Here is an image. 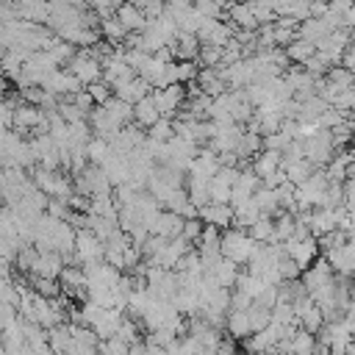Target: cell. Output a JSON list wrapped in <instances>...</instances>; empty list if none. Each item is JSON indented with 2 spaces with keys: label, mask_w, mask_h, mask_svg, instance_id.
I'll use <instances>...</instances> for the list:
<instances>
[{
  "label": "cell",
  "mask_w": 355,
  "mask_h": 355,
  "mask_svg": "<svg viewBox=\"0 0 355 355\" xmlns=\"http://www.w3.org/2000/svg\"><path fill=\"white\" fill-rule=\"evenodd\" d=\"M255 247H258V241H255L247 230H241V227H227V230H222V255L230 258V261H236L239 266H241V263H250Z\"/></svg>",
  "instance_id": "6da1fadb"
},
{
  "label": "cell",
  "mask_w": 355,
  "mask_h": 355,
  "mask_svg": "<svg viewBox=\"0 0 355 355\" xmlns=\"http://www.w3.org/2000/svg\"><path fill=\"white\" fill-rule=\"evenodd\" d=\"M67 69L83 83V86H89V83H94V80H103V61L100 58H94L86 47H80L78 50V55L67 64Z\"/></svg>",
  "instance_id": "7a4b0ae2"
},
{
  "label": "cell",
  "mask_w": 355,
  "mask_h": 355,
  "mask_svg": "<svg viewBox=\"0 0 355 355\" xmlns=\"http://www.w3.org/2000/svg\"><path fill=\"white\" fill-rule=\"evenodd\" d=\"M153 100L161 111V116H178V111L186 103V83H169L164 89H153Z\"/></svg>",
  "instance_id": "3957f363"
},
{
  "label": "cell",
  "mask_w": 355,
  "mask_h": 355,
  "mask_svg": "<svg viewBox=\"0 0 355 355\" xmlns=\"http://www.w3.org/2000/svg\"><path fill=\"white\" fill-rule=\"evenodd\" d=\"M333 155H336V144H333V136H330L327 128H322L316 136L305 139V158H311L313 166H322L324 169L333 161Z\"/></svg>",
  "instance_id": "277c9868"
},
{
  "label": "cell",
  "mask_w": 355,
  "mask_h": 355,
  "mask_svg": "<svg viewBox=\"0 0 355 355\" xmlns=\"http://www.w3.org/2000/svg\"><path fill=\"white\" fill-rule=\"evenodd\" d=\"M280 244H283L286 255H291V258L300 263V269H308L311 263H316V261H319V252H322L316 236H308V239H302V241H297V239L291 236L288 241H280Z\"/></svg>",
  "instance_id": "5b68a950"
},
{
  "label": "cell",
  "mask_w": 355,
  "mask_h": 355,
  "mask_svg": "<svg viewBox=\"0 0 355 355\" xmlns=\"http://www.w3.org/2000/svg\"><path fill=\"white\" fill-rule=\"evenodd\" d=\"M236 25L233 22H222V19H202V25H200V31H197V36H200V42L202 44H219V47H225L233 36H236Z\"/></svg>",
  "instance_id": "8992f818"
},
{
  "label": "cell",
  "mask_w": 355,
  "mask_h": 355,
  "mask_svg": "<svg viewBox=\"0 0 355 355\" xmlns=\"http://www.w3.org/2000/svg\"><path fill=\"white\" fill-rule=\"evenodd\" d=\"M89 125H92V130H94V136H100V139H114L125 125L105 108V105H94V111L89 114Z\"/></svg>",
  "instance_id": "52a82bcc"
},
{
  "label": "cell",
  "mask_w": 355,
  "mask_h": 355,
  "mask_svg": "<svg viewBox=\"0 0 355 355\" xmlns=\"http://www.w3.org/2000/svg\"><path fill=\"white\" fill-rule=\"evenodd\" d=\"M294 311H297L300 327H305V330H311V333H319V330L327 324V319H324L322 308L313 302V297H302V300H297V302H294Z\"/></svg>",
  "instance_id": "ba28073f"
},
{
  "label": "cell",
  "mask_w": 355,
  "mask_h": 355,
  "mask_svg": "<svg viewBox=\"0 0 355 355\" xmlns=\"http://www.w3.org/2000/svg\"><path fill=\"white\" fill-rule=\"evenodd\" d=\"M200 219L205 225H216V227L227 230V227L236 225V211H233L230 202H208V205L200 208Z\"/></svg>",
  "instance_id": "9c48e42d"
},
{
  "label": "cell",
  "mask_w": 355,
  "mask_h": 355,
  "mask_svg": "<svg viewBox=\"0 0 355 355\" xmlns=\"http://www.w3.org/2000/svg\"><path fill=\"white\" fill-rule=\"evenodd\" d=\"M183 225H186V216H180V214L164 208V211L150 222V233H158V236H166V239H178V236H183Z\"/></svg>",
  "instance_id": "30bf717a"
},
{
  "label": "cell",
  "mask_w": 355,
  "mask_h": 355,
  "mask_svg": "<svg viewBox=\"0 0 355 355\" xmlns=\"http://www.w3.org/2000/svg\"><path fill=\"white\" fill-rule=\"evenodd\" d=\"M125 316H128V313H125L122 308H100L97 319L92 322V327H94V333L100 336V341L116 336V330H119V324H122Z\"/></svg>",
  "instance_id": "8fae6325"
},
{
  "label": "cell",
  "mask_w": 355,
  "mask_h": 355,
  "mask_svg": "<svg viewBox=\"0 0 355 355\" xmlns=\"http://www.w3.org/2000/svg\"><path fill=\"white\" fill-rule=\"evenodd\" d=\"M205 275H211L219 286H225V288H233L236 286V280H239V263L236 261H230V258H225V255H219L211 266H205Z\"/></svg>",
  "instance_id": "7c38bea8"
},
{
  "label": "cell",
  "mask_w": 355,
  "mask_h": 355,
  "mask_svg": "<svg viewBox=\"0 0 355 355\" xmlns=\"http://www.w3.org/2000/svg\"><path fill=\"white\" fill-rule=\"evenodd\" d=\"M64 266H67V261H64V255H61L58 250H44V252H39V261H36L33 272H28V275H42V277H61Z\"/></svg>",
  "instance_id": "4fadbf2b"
},
{
  "label": "cell",
  "mask_w": 355,
  "mask_h": 355,
  "mask_svg": "<svg viewBox=\"0 0 355 355\" xmlns=\"http://www.w3.org/2000/svg\"><path fill=\"white\" fill-rule=\"evenodd\" d=\"M116 19L125 25V31L128 33H133V31H144L147 28V14L139 8V6H133L130 0H122V6L116 8Z\"/></svg>",
  "instance_id": "5bb4252c"
},
{
  "label": "cell",
  "mask_w": 355,
  "mask_h": 355,
  "mask_svg": "<svg viewBox=\"0 0 355 355\" xmlns=\"http://www.w3.org/2000/svg\"><path fill=\"white\" fill-rule=\"evenodd\" d=\"M227 22H233L236 28H244V31H258L261 28V22L255 19V14H252V8H250L247 0H236L227 8Z\"/></svg>",
  "instance_id": "9a60e30c"
},
{
  "label": "cell",
  "mask_w": 355,
  "mask_h": 355,
  "mask_svg": "<svg viewBox=\"0 0 355 355\" xmlns=\"http://www.w3.org/2000/svg\"><path fill=\"white\" fill-rule=\"evenodd\" d=\"M250 166H252L255 175L263 180V178H269L272 172L283 169V153H277V150H261V153L250 161Z\"/></svg>",
  "instance_id": "2e32d148"
},
{
  "label": "cell",
  "mask_w": 355,
  "mask_h": 355,
  "mask_svg": "<svg viewBox=\"0 0 355 355\" xmlns=\"http://www.w3.org/2000/svg\"><path fill=\"white\" fill-rule=\"evenodd\" d=\"M169 47L175 50V58H178V61H197L202 42H200L197 33H180Z\"/></svg>",
  "instance_id": "e0dca14e"
},
{
  "label": "cell",
  "mask_w": 355,
  "mask_h": 355,
  "mask_svg": "<svg viewBox=\"0 0 355 355\" xmlns=\"http://www.w3.org/2000/svg\"><path fill=\"white\" fill-rule=\"evenodd\" d=\"M225 330H227V336H233L236 341H241V338H247V336L255 333V330H252V322H250V313H247V311H236V308L227 311Z\"/></svg>",
  "instance_id": "ac0fdd59"
},
{
  "label": "cell",
  "mask_w": 355,
  "mask_h": 355,
  "mask_svg": "<svg viewBox=\"0 0 355 355\" xmlns=\"http://www.w3.org/2000/svg\"><path fill=\"white\" fill-rule=\"evenodd\" d=\"M338 227V216H336V208H313L311 211V233L319 239L330 230Z\"/></svg>",
  "instance_id": "d6986e66"
},
{
  "label": "cell",
  "mask_w": 355,
  "mask_h": 355,
  "mask_svg": "<svg viewBox=\"0 0 355 355\" xmlns=\"http://www.w3.org/2000/svg\"><path fill=\"white\" fill-rule=\"evenodd\" d=\"M330 31H336V28H330V22L322 17V19H316V17H308V19H302L300 22V28H297V36L300 39H308V42H319V39H324Z\"/></svg>",
  "instance_id": "ffe728a7"
},
{
  "label": "cell",
  "mask_w": 355,
  "mask_h": 355,
  "mask_svg": "<svg viewBox=\"0 0 355 355\" xmlns=\"http://www.w3.org/2000/svg\"><path fill=\"white\" fill-rule=\"evenodd\" d=\"M161 119V111H158V105H155V100H153V94H147L144 100H139L136 103V125H141L144 130H150L155 122Z\"/></svg>",
  "instance_id": "44dd1931"
},
{
  "label": "cell",
  "mask_w": 355,
  "mask_h": 355,
  "mask_svg": "<svg viewBox=\"0 0 355 355\" xmlns=\"http://www.w3.org/2000/svg\"><path fill=\"white\" fill-rule=\"evenodd\" d=\"M233 211H236V225L233 227H241V230H250L263 214H261V208H258V202L250 197L247 202H239V205H233Z\"/></svg>",
  "instance_id": "7402d4cb"
},
{
  "label": "cell",
  "mask_w": 355,
  "mask_h": 355,
  "mask_svg": "<svg viewBox=\"0 0 355 355\" xmlns=\"http://www.w3.org/2000/svg\"><path fill=\"white\" fill-rule=\"evenodd\" d=\"M327 105H330V103H327V100H322L319 94H313V97L302 100V103H300L297 122H319V116L324 114V108H327Z\"/></svg>",
  "instance_id": "603a6c76"
},
{
  "label": "cell",
  "mask_w": 355,
  "mask_h": 355,
  "mask_svg": "<svg viewBox=\"0 0 355 355\" xmlns=\"http://www.w3.org/2000/svg\"><path fill=\"white\" fill-rule=\"evenodd\" d=\"M283 169H286V175H288V180L291 183H305L319 166H313V161L311 158H297V161H288V164H283Z\"/></svg>",
  "instance_id": "cb8c5ba5"
},
{
  "label": "cell",
  "mask_w": 355,
  "mask_h": 355,
  "mask_svg": "<svg viewBox=\"0 0 355 355\" xmlns=\"http://www.w3.org/2000/svg\"><path fill=\"white\" fill-rule=\"evenodd\" d=\"M252 200L258 202L261 214H266V216H277V214L283 211V208H280V200H277V191L269 189V186H261V189L252 194Z\"/></svg>",
  "instance_id": "d4e9b609"
},
{
  "label": "cell",
  "mask_w": 355,
  "mask_h": 355,
  "mask_svg": "<svg viewBox=\"0 0 355 355\" xmlns=\"http://www.w3.org/2000/svg\"><path fill=\"white\" fill-rule=\"evenodd\" d=\"M28 283H31V288L36 291V294H42V297H61L64 294V288H61V280L58 277H42V275H28Z\"/></svg>",
  "instance_id": "484cf974"
},
{
  "label": "cell",
  "mask_w": 355,
  "mask_h": 355,
  "mask_svg": "<svg viewBox=\"0 0 355 355\" xmlns=\"http://www.w3.org/2000/svg\"><path fill=\"white\" fill-rule=\"evenodd\" d=\"M286 53H288L291 64H308V61L316 55V44L308 42V39H300V36H297V39L286 47Z\"/></svg>",
  "instance_id": "4316f807"
},
{
  "label": "cell",
  "mask_w": 355,
  "mask_h": 355,
  "mask_svg": "<svg viewBox=\"0 0 355 355\" xmlns=\"http://www.w3.org/2000/svg\"><path fill=\"white\" fill-rule=\"evenodd\" d=\"M247 233H250L258 244H275V241H277V239H275V216H266V214H263Z\"/></svg>",
  "instance_id": "83f0119b"
},
{
  "label": "cell",
  "mask_w": 355,
  "mask_h": 355,
  "mask_svg": "<svg viewBox=\"0 0 355 355\" xmlns=\"http://www.w3.org/2000/svg\"><path fill=\"white\" fill-rule=\"evenodd\" d=\"M316 344H319L316 333H311V330L300 327V330L294 333V338H291V355H313Z\"/></svg>",
  "instance_id": "f1b7e54d"
},
{
  "label": "cell",
  "mask_w": 355,
  "mask_h": 355,
  "mask_svg": "<svg viewBox=\"0 0 355 355\" xmlns=\"http://www.w3.org/2000/svg\"><path fill=\"white\" fill-rule=\"evenodd\" d=\"M294 230H297V216L291 211H280L275 216V239L277 241H288L294 236Z\"/></svg>",
  "instance_id": "f546056e"
},
{
  "label": "cell",
  "mask_w": 355,
  "mask_h": 355,
  "mask_svg": "<svg viewBox=\"0 0 355 355\" xmlns=\"http://www.w3.org/2000/svg\"><path fill=\"white\" fill-rule=\"evenodd\" d=\"M100 33H103V39H108L111 44H122V42H125V36H128L125 25H122L116 17L103 19V22H100Z\"/></svg>",
  "instance_id": "4dcf8cb0"
},
{
  "label": "cell",
  "mask_w": 355,
  "mask_h": 355,
  "mask_svg": "<svg viewBox=\"0 0 355 355\" xmlns=\"http://www.w3.org/2000/svg\"><path fill=\"white\" fill-rule=\"evenodd\" d=\"M247 313H250V322H252V330L258 333V330H266L269 324H272V308H266V305H261V302H252L250 308H247Z\"/></svg>",
  "instance_id": "1f68e13d"
},
{
  "label": "cell",
  "mask_w": 355,
  "mask_h": 355,
  "mask_svg": "<svg viewBox=\"0 0 355 355\" xmlns=\"http://www.w3.org/2000/svg\"><path fill=\"white\" fill-rule=\"evenodd\" d=\"M75 47H78V44H72V42H64V39L58 36V42L50 47V55L55 58V64H58V67H67V64H69V61L78 55V50H75Z\"/></svg>",
  "instance_id": "d6a6232c"
},
{
  "label": "cell",
  "mask_w": 355,
  "mask_h": 355,
  "mask_svg": "<svg viewBox=\"0 0 355 355\" xmlns=\"http://www.w3.org/2000/svg\"><path fill=\"white\" fill-rule=\"evenodd\" d=\"M150 139H158V141H172L178 133H175V119L172 116H161L150 130H147Z\"/></svg>",
  "instance_id": "836d02e7"
},
{
  "label": "cell",
  "mask_w": 355,
  "mask_h": 355,
  "mask_svg": "<svg viewBox=\"0 0 355 355\" xmlns=\"http://www.w3.org/2000/svg\"><path fill=\"white\" fill-rule=\"evenodd\" d=\"M230 197H233V183L214 175L211 178V202H230Z\"/></svg>",
  "instance_id": "e575fe53"
},
{
  "label": "cell",
  "mask_w": 355,
  "mask_h": 355,
  "mask_svg": "<svg viewBox=\"0 0 355 355\" xmlns=\"http://www.w3.org/2000/svg\"><path fill=\"white\" fill-rule=\"evenodd\" d=\"M222 55H225V47H219V44H202L200 47V55H197V64L200 67H216V64H222Z\"/></svg>",
  "instance_id": "d590c367"
},
{
  "label": "cell",
  "mask_w": 355,
  "mask_h": 355,
  "mask_svg": "<svg viewBox=\"0 0 355 355\" xmlns=\"http://www.w3.org/2000/svg\"><path fill=\"white\" fill-rule=\"evenodd\" d=\"M100 355H130V344L122 341L119 336H111V338H103L100 347H97Z\"/></svg>",
  "instance_id": "8d00e7d4"
},
{
  "label": "cell",
  "mask_w": 355,
  "mask_h": 355,
  "mask_svg": "<svg viewBox=\"0 0 355 355\" xmlns=\"http://www.w3.org/2000/svg\"><path fill=\"white\" fill-rule=\"evenodd\" d=\"M108 153H111V141H108V139L94 136V139L89 141V161H92V164H103V161L108 158Z\"/></svg>",
  "instance_id": "74e56055"
},
{
  "label": "cell",
  "mask_w": 355,
  "mask_h": 355,
  "mask_svg": "<svg viewBox=\"0 0 355 355\" xmlns=\"http://www.w3.org/2000/svg\"><path fill=\"white\" fill-rule=\"evenodd\" d=\"M247 3H250L252 14H255V19H258L261 25H266V22H275V19H277V14H275V8H272V3H269V0H247Z\"/></svg>",
  "instance_id": "f35d334b"
},
{
  "label": "cell",
  "mask_w": 355,
  "mask_h": 355,
  "mask_svg": "<svg viewBox=\"0 0 355 355\" xmlns=\"http://www.w3.org/2000/svg\"><path fill=\"white\" fill-rule=\"evenodd\" d=\"M86 89H89V94L94 97L97 105H105V103L114 97V86H111L108 80H94V83H89Z\"/></svg>",
  "instance_id": "ab89813d"
},
{
  "label": "cell",
  "mask_w": 355,
  "mask_h": 355,
  "mask_svg": "<svg viewBox=\"0 0 355 355\" xmlns=\"http://www.w3.org/2000/svg\"><path fill=\"white\" fill-rule=\"evenodd\" d=\"M294 139L280 128L277 133H269V136H263V150H277V153H283L288 144H291Z\"/></svg>",
  "instance_id": "60d3db41"
},
{
  "label": "cell",
  "mask_w": 355,
  "mask_h": 355,
  "mask_svg": "<svg viewBox=\"0 0 355 355\" xmlns=\"http://www.w3.org/2000/svg\"><path fill=\"white\" fill-rule=\"evenodd\" d=\"M47 214L55 216V219H67V222H69V216H72V205H69V200L50 197V202H47Z\"/></svg>",
  "instance_id": "b9f144b4"
},
{
  "label": "cell",
  "mask_w": 355,
  "mask_h": 355,
  "mask_svg": "<svg viewBox=\"0 0 355 355\" xmlns=\"http://www.w3.org/2000/svg\"><path fill=\"white\" fill-rule=\"evenodd\" d=\"M194 8L205 17V19H222L225 8L216 3V0H194Z\"/></svg>",
  "instance_id": "7bdbcfd3"
},
{
  "label": "cell",
  "mask_w": 355,
  "mask_h": 355,
  "mask_svg": "<svg viewBox=\"0 0 355 355\" xmlns=\"http://www.w3.org/2000/svg\"><path fill=\"white\" fill-rule=\"evenodd\" d=\"M202 227H205V222H202L200 216L186 219V225H183V239H189L191 244H197V241H200V236H202Z\"/></svg>",
  "instance_id": "ee69618b"
},
{
  "label": "cell",
  "mask_w": 355,
  "mask_h": 355,
  "mask_svg": "<svg viewBox=\"0 0 355 355\" xmlns=\"http://www.w3.org/2000/svg\"><path fill=\"white\" fill-rule=\"evenodd\" d=\"M72 103H75L83 114H92V111H94V105H97V103H94V97L89 94V89H80L78 94H72Z\"/></svg>",
  "instance_id": "f6af8a7d"
},
{
  "label": "cell",
  "mask_w": 355,
  "mask_h": 355,
  "mask_svg": "<svg viewBox=\"0 0 355 355\" xmlns=\"http://www.w3.org/2000/svg\"><path fill=\"white\" fill-rule=\"evenodd\" d=\"M302 67H305V69H308L311 75H316V78L327 75V69H330V64H327V61H324V58H322L319 53H316V55H313V58H311L308 64H302Z\"/></svg>",
  "instance_id": "bcb514c9"
},
{
  "label": "cell",
  "mask_w": 355,
  "mask_h": 355,
  "mask_svg": "<svg viewBox=\"0 0 355 355\" xmlns=\"http://www.w3.org/2000/svg\"><path fill=\"white\" fill-rule=\"evenodd\" d=\"M288 17H294V19H300V22L308 19V17H311V0H294Z\"/></svg>",
  "instance_id": "7dc6e473"
},
{
  "label": "cell",
  "mask_w": 355,
  "mask_h": 355,
  "mask_svg": "<svg viewBox=\"0 0 355 355\" xmlns=\"http://www.w3.org/2000/svg\"><path fill=\"white\" fill-rule=\"evenodd\" d=\"M255 302H261V305H266V308H275V305H277V286L266 283V288L258 294V300H255Z\"/></svg>",
  "instance_id": "c3c4849f"
},
{
  "label": "cell",
  "mask_w": 355,
  "mask_h": 355,
  "mask_svg": "<svg viewBox=\"0 0 355 355\" xmlns=\"http://www.w3.org/2000/svg\"><path fill=\"white\" fill-rule=\"evenodd\" d=\"M252 302H255V300H252L247 291H239V288H233V305H230V308H236V311H247Z\"/></svg>",
  "instance_id": "681fc988"
},
{
  "label": "cell",
  "mask_w": 355,
  "mask_h": 355,
  "mask_svg": "<svg viewBox=\"0 0 355 355\" xmlns=\"http://www.w3.org/2000/svg\"><path fill=\"white\" fill-rule=\"evenodd\" d=\"M327 11H330V0H311V17L322 19L327 17Z\"/></svg>",
  "instance_id": "f907efd6"
},
{
  "label": "cell",
  "mask_w": 355,
  "mask_h": 355,
  "mask_svg": "<svg viewBox=\"0 0 355 355\" xmlns=\"http://www.w3.org/2000/svg\"><path fill=\"white\" fill-rule=\"evenodd\" d=\"M269 3H272V8H275L277 17H286V14L291 11V3H294V0H269Z\"/></svg>",
  "instance_id": "816d5d0a"
}]
</instances>
